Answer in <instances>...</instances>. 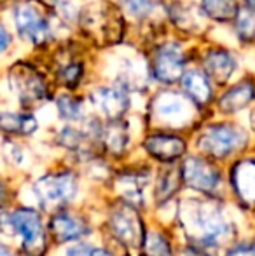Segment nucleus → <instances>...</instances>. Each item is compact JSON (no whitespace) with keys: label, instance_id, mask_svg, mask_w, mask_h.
<instances>
[{"label":"nucleus","instance_id":"1","mask_svg":"<svg viewBox=\"0 0 255 256\" xmlns=\"http://www.w3.org/2000/svg\"><path fill=\"white\" fill-rule=\"evenodd\" d=\"M182 220L185 228L194 237H199L203 242H218L227 237L229 223L225 212L220 211L215 204H199L194 200H185L182 206Z\"/></svg>","mask_w":255,"mask_h":256},{"label":"nucleus","instance_id":"2","mask_svg":"<svg viewBox=\"0 0 255 256\" xmlns=\"http://www.w3.org/2000/svg\"><path fill=\"white\" fill-rule=\"evenodd\" d=\"M82 28L91 38L100 42H117L123 37V16L116 6L110 4H95L82 12Z\"/></svg>","mask_w":255,"mask_h":256},{"label":"nucleus","instance_id":"3","mask_svg":"<svg viewBox=\"0 0 255 256\" xmlns=\"http://www.w3.org/2000/svg\"><path fill=\"white\" fill-rule=\"evenodd\" d=\"M245 132L239 129H234L231 126H213L201 136L199 145L204 152L215 157H225L245 145Z\"/></svg>","mask_w":255,"mask_h":256},{"label":"nucleus","instance_id":"4","mask_svg":"<svg viewBox=\"0 0 255 256\" xmlns=\"http://www.w3.org/2000/svg\"><path fill=\"white\" fill-rule=\"evenodd\" d=\"M11 86L23 102H39L46 96V84L30 64H16L11 70Z\"/></svg>","mask_w":255,"mask_h":256},{"label":"nucleus","instance_id":"5","mask_svg":"<svg viewBox=\"0 0 255 256\" xmlns=\"http://www.w3.org/2000/svg\"><path fill=\"white\" fill-rule=\"evenodd\" d=\"M14 21L20 35L32 44H44L49 38V26L46 20L30 4H21L14 10Z\"/></svg>","mask_w":255,"mask_h":256},{"label":"nucleus","instance_id":"6","mask_svg":"<svg viewBox=\"0 0 255 256\" xmlns=\"http://www.w3.org/2000/svg\"><path fill=\"white\" fill-rule=\"evenodd\" d=\"M154 77L161 82H177L184 77V54L177 44H164L154 58Z\"/></svg>","mask_w":255,"mask_h":256},{"label":"nucleus","instance_id":"7","mask_svg":"<svg viewBox=\"0 0 255 256\" xmlns=\"http://www.w3.org/2000/svg\"><path fill=\"white\" fill-rule=\"evenodd\" d=\"M154 112L170 126H184L192 117V104L175 92H163L154 102Z\"/></svg>","mask_w":255,"mask_h":256},{"label":"nucleus","instance_id":"8","mask_svg":"<svg viewBox=\"0 0 255 256\" xmlns=\"http://www.w3.org/2000/svg\"><path fill=\"white\" fill-rule=\"evenodd\" d=\"M39 197L46 202H62V200L72 199L75 194V183L70 174L48 176L41 180L37 185Z\"/></svg>","mask_w":255,"mask_h":256},{"label":"nucleus","instance_id":"9","mask_svg":"<svg viewBox=\"0 0 255 256\" xmlns=\"http://www.w3.org/2000/svg\"><path fill=\"white\" fill-rule=\"evenodd\" d=\"M184 176L189 185L201 190H217L218 174L211 166H208L201 158H187L184 166Z\"/></svg>","mask_w":255,"mask_h":256},{"label":"nucleus","instance_id":"10","mask_svg":"<svg viewBox=\"0 0 255 256\" xmlns=\"http://www.w3.org/2000/svg\"><path fill=\"white\" fill-rule=\"evenodd\" d=\"M93 102L110 118H116L119 115H123L128 110V104H129L126 92L116 88H100L93 94Z\"/></svg>","mask_w":255,"mask_h":256},{"label":"nucleus","instance_id":"11","mask_svg":"<svg viewBox=\"0 0 255 256\" xmlns=\"http://www.w3.org/2000/svg\"><path fill=\"white\" fill-rule=\"evenodd\" d=\"M14 230L23 237L28 248H35L41 244V222L34 211H18L11 216Z\"/></svg>","mask_w":255,"mask_h":256},{"label":"nucleus","instance_id":"12","mask_svg":"<svg viewBox=\"0 0 255 256\" xmlns=\"http://www.w3.org/2000/svg\"><path fill=\"white\" fill-rule=\"evenodd\" d=\"M234 68L236 61L227 51H211L204 58V70H206L208 78H213L218 84L227 80Z\"/></svg>","mask_w":255,"mask_h":256},{"label":"nucleus","instance_id":"13","mask_svg":"<svg viewBox=\"0 0 255 256\" xmlns=\"http://www.w3.org/2000/svg\"><path fill=\"white\" fill-rule=\"evenodd\" d=\"M255 98V86L252 82L245 80L241 84L234 86L229 89L224 96L220 98V108L224 112H238L245 108L252 100Z\"/></svg>","mask_w":255,"mask_h":256},{"label":"nucleus","instance_id":"14","mask_svg":"<svg viewBox=\"0 0 255 256\" xmlns=\"http://www.w3.org/2000/svg\"><path fill=\"white\" fill-rule=\"evenodd\" d=\"M182 86L185 92L197 103H206L211 98V86L208 75L197 70H191L182 77Z\"/></svg>","mask_w":255,"mask_h":256},{"label":"nucleus","instance_id":"15","mask_svg":"<svg viewBox=\"0 0 255 256\" xmlns=\"http://www.w3.org/2000/svg\"><path fill=\"white\" fill-rule=\"evenodd\" d=\"M184 142L173 136H152L147 140V150L161 158H175L184 154Z\"/></svg>","mask_w":255,"mask_h":256},{"label":"nucleus","instance_id":"16","mask_svg":"<svg viewBox=\"0 0 255 256\" xmlns=\"http://www.w3.org/2000/svg\"><path fill=\"white\" fill-rule=\"evenodd\" d=\"M236 188L246 200H255V162L245 160L236 168Z\"/></svg>","mask_w":255,"mask_h":256},{"label":"nucleus","instance_id":"17","mask_svg":"<svg viewBox=\"0 0 255 256\" xmlns=\"http://www.w3.org/2000/svg\"><path fill=\"white\" fill-rule=\"evenodd\" d=\"M203 10L215 21H231L239 14L238 0H203Z\"/></svg>","mask_w":255,"mask_h":256},{"label":"nucleus","instance_id":"18","mask_svg":"<svg viewBox=\"0 0 255 256\" xmlns=\"http://www.w3.org/2000/svg\"><path fill=\"white\" fill-rule=\"evenodd\" d=\"M112 226L116 230V234L124 239L126 242H136L140 236L138 222H136L135 214L131 211H119L114 214L112 218Z\"/></svg>","mask_w":255,"mask_h":256},{"label":"nucleus","instance_id":"19","mask_svg":"<svg viewBox=\"0 0 255 256\" xmlns=\"http://www.w3.org/2000/svg\"><path fill=\"white\" fill-rule=\"evenodd\" d=\"M53 230H55V234L62 240L77 239V237L82 236V232H84L81 223L75 218H70V216H56V218L53 220Z\"/></svg>","mask_w":255,"mask_h":256},{"label":"nucleus","instance_id":"20","mask_svg":"<svg viewBox=\"0 0 255 256\" xmlns=\"http://www.w3.org/2000/svg\"><path fill=\"white\" fill-rule=\"evenodd\" d=\"M2 128L7 131H20V132H34L37 128V120L32 115L20 114H2Z\"/></svg>","mask_w":255,"mask_h":256},{"label":"nucleus","instance_id":"21","mask_svg":"<svg viewBox=\"0 0 255 256\" xmlns=\"http://www.w3.org/2000/svg\"><path fill=\"white\" fill-rule=\"evenodd\" d=\"M236 34L241 40H255V9L252 7L239 9L236 18Z\"/></svg>","mask_w":255,"mask_h":256},{"label":"nucleus","instance_id":"22","mask_svg":"<svg viewBox=\"0 0 255 256\" xmlns=\"http://www.w3.org/2000/svg\"><path fill=\"white\" fill-rule=\"evenodd\" d=\"M117 188L123 194L124 197H128L129 200H142L143 199V190H145V185H142V180L140 178H123L119 183H117Z\"/></svg>","mask_w":255,"mask_h":256},{"label":"nucleus","instance_id":"23","mask_svg":"<svg viewBox=\"0 0 255 256\" xmlns=\"http://www.w3.org/2000/svg\"><path fill=\"white\" fill-rule=\"evenodd\" d=\"M105 138L114 152H121L128 143V131L124 128H121V126H112V128L107 129Z\"/></svg>","mask_w":255,"mask_h":256},{"label":"nucleus","instance_id":"24","mask_svg":"<svg viewBox=\"0 0 255 256\" xmlns=\"http://www.w3.org/2000/svg\"><path fill=\"white\" fill-rule=\"evenodd\" d=\"M56 103H58V110L63 117H67V118H79L81 117L82 108H81V103H79L77 100L70 98V96H60Z\"/></svg>","mask_w":255,"mask_h":256},{"label":"nucleus","instance_id":"25","mask_svg":"<svg viewBox=\"0 0 255 256\" xmlns=\"http://www.w3.org/2000/svg\"><path fill=\"white\" fill-rule=\"evenodd\" d=\"M124 2V7L128 9L129 14L133 16H138V18H143L152 10V0H123Z\"/></svg>","mask_w":255,"mask_h":256},{"label":"nucleus","instance_id":"26","mask_svg":"<svg viewBox=\"0 0 255 256\" xmlns=\"http://www.w3.org/2000/svg\"><path fill=\"white\" fill-rule=\"evenodd\" d=\"M82 75V64L81 63H68L60 70V78L68 86L77 84V80Z\"/></svg>","mask_w":255,"mask_h":256},{"label":"nucleus","instance_id":"27","mask_svg":"<svg viewBox=\"0 0 255 256\" xmlns=\"http://www.w3.org/2000/svg\"><path fill=\"white\" fill-rule=\"evenodd\" d=\"M147 251H149L150 256H166L168 248L157 234H150L149 240H147Z\"/></svg>","mask_w":255,"mask_h":256},{"label":"nucleus","instance_id":"28","mask_svg":"<svg viewBox=\"0 0 255 256\" xmlns=\"http://www.w3.org/2000/svg\"><path fill=\"white\" fill-rule=\"evenodd\" d=\"M4 152H6V155L14 162V164H18V166L27 164V157H25L23 148H20V146L14 145V143H6V146H4Z\"/></svg>","mask_w":255,"mask_h":256},{"label":"nucleus","instance_id":"29","mask_svg":"<svg viewBox=\"0 0 255 256\" xmlns=\"http://www.w3.org/2000/svg\"><path fill=\"white\" fill-rule=\"evenodd\" d=\"M93 253L95 251L89 246H86V244H75V246L67 248L63 256H93Z\"/></svg>","mask_w":255,"mask_h":256},{"label":"nucleus","instance_id":"30","mask_svg":"<svg viewBox=\"0 0 255 256\" xmlns=\"http://www.w3.org/2000/svg\"><path fill=\"white\" fill-rule=\"evenodd\" d=\"M20 197H21V200H23V202L27 204V206H37L39 204L37 199H41V197H39V194H35L34 190L28 188V186H23V188H21Z\"/></svg>","mask_w":255,"mask_h":256},{"label":"nucleus","instance_id":"31","mask_svg":"<svg viewBox=\"0 0 255 256\" xmlns=\"http://www.w3.org/2000/svg\"><path fill=\"white\" fill-rule=\"evenodd\" d=\"M232 256H255V248H241L236 253H232Z\"/></svg>","mask_w":255,"mask_h":256},{"label":"nucleus","instance_id":"32","mask_svg":"<svg viewBox=\"0 0 255 256\" xmlns=\"http://www.w3.org/2000/svg\"><path fill=\"white\" fill-rule=\"evenodd\" d=\"M7 46H9V35H7L6 26H2V51H6Z\"/></svg>","mask_w":255,"mask_h":256},{"label":"nucleus","instance_id":"33","mask_svg":"<svg viewBox=\"0 0 255 256\" xmlns=\"http://www.w3.org/2000/svg\"><path fill=\"white\" fill-rule=\"evenodd\" d=\"M93 256H109V254L103 253V251H95V253H93Z\"/></svg>","mask_w":255,"mask_h":256},{"label":"nucleus","instance_id":"34","mask_svg":"<svg viewBox=\"0 0 255 256\" xmlns=\"http://www.w3.org/2000/svg\"><path fill=\"white\" fill-rule=\"evenodd\" d=\"M246 4H248L252 9H255V0H246Z\"/></svg>","mask_w":255,"mask_h":256},{"label":"nucleus","instance_id":"35","mask_svg":"<svg viewBox=\"0 0 255 256\" xmlns=\"http://www.w3.org/2000/svg\"><path fill=\"white\" fill-rule=\"evenodd\" d=\"M250 120H252V124H253V128H255V112H253L252 117H250Z\"/></svg>","mask_w":255,"mask_h":256},{"label":"nucleus","instance_id":"36","mask_svg":"<svg viewBox=\"0 0 255 256\" xmlns=\"http://www.w3.org/2000/svg\"><path fill=\"white\" fill-rule=\"evenodd\" d=\"M0 256H11L9 253H7V251L6 250H2V254H0Z\"/></svg>","mask_w":255,"mask_h":256},{"label":"nucleus","instance_id":"37","mask_svg":"<svg viewBox=\"0 0 255 256\" xmlns=\"http://www.w3.org/2000/svg\"><path fill=\"white\" fill-rule=\"evenodd\" d=\"M191 256H196V254H191Z\"/></svg>","mask_w":255,"mask_h":256}]
</instances>
